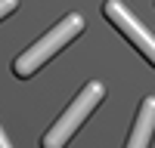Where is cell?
Listing matches in <instances>:
<instances>
[{
    "label": "cell",
    "mask_w": 155,
    "mask_h": 148,
    "mask_svg": "<svg viewBox=\"0 0 155 148\" xmlns=\"http://www.w3.org/2000/svg\"><path fill=\"white\" fill-rule=\"evenodd\" d=\"M102 16H106L115 28L143 53V59L155 68V34L146 28V25H140V19L121 3V0H106V3H102Z\"/></svg>",
    "instance_id": "3957f363"
},
{
    "label": "cell",
    "mask_w": 155,
    "mask_h": 148,
    "mask_svg": "<svg viewBox=\"0 0 155 148\" xmlns=\"http://www.w3.org/2000/svg\"><path fill=\"white\" fill-rule=\"evenodd\" d=\"M81 31H84V19L78 16V12H68V16L62 22H56L41 40H34L25 53H19L16 59H12V74H16V77H31V74H37L62 46H68Z\"/></svg>",
    "instance_id": "6da1fadb"
},
{
    "label": "cell",
    "mask_w": 155,
    "mask_h": 148,
    "mask_svg": "<svg viewBox=\"0 0 155 148\" xmlns=\"http://www.w3.org/2000/svg\"><path fill=\"white\" fill-rule=\"evenodd\" d=\"M155 133V96H146L140 102L137 120L130 127V139H127V148H149V139Z\"/></svg>",
    "instance_id": "277c9868"
},
{
    "label": "cell",
    "mask_w": 155,
    "mask_h": 148,
    "mask_svg": "<svg viewBox=\"0 0 155 148\" xmlns=\"http://www.w3.org/2000/svg\"><path fill=\"white\" fill-rule=\"evenodd\" d=\"M0 148H12V145H9V139H6V133H3V130H0Z\"/></svg>",
    "instance_id": "8992f818"
},
{
    "label": "cell",
    "mask_w": 155,
    "mask_h": 148,
    "mask_svg": "<svg viewBox=\"0 0 155 148\" xmlns=\"http://www.w3.org/2000/svg\"><path fill=\"white\" fill-rule=\"evenodd\" d=\"M106 99V90H102V83L99 80H90L81 93L74 96V102L62 111V114L56 117V123L44 133V139H41V148H65L68 139L81 130V123L96 111V105Z\"/></svg>",
    "instance_id": "7a4b0ae2"
},
{
    "label": "cell",
    "mask_w": 155,
    "mask_h": 148,
    "mask_svg": "<svg viewBox=\"0 0 155 148\" xmlns=\"http://www.w3.org/2000/svg\"><path fill=\"white\" fill-rule=\"evenodd\" d=\"M16 6H19V0H0V19H6Z\"/></svg>",
    "instance_id": "5b68a950"
}]
</instances>
